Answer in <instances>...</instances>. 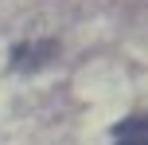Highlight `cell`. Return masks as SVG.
I'll return each mask as SVG.
<instances>
[{"mask_svg": "<svg viewBox=\"0 0 148 145\" xmlns=\"http://www.w3.org/2000/svg\"><path fill=\"white\" fill-rule=\"evenodd\" d=\"M113 141L117 145H148V122L140 114L136 118H125V122L113 130Z\"/></svg>", "mask_w": 148, "mask_h": 145, "instance_id": "cell-2", "label": "cell"}, {"mask_svg": "<svg viewBox=\"0 0 148 145\" xmlns=\"http://www.w3.org/2000/svg\"><path fill=\"white\" fill-rule=\"evenodd\" d=\"M51 55H55V43H27V47H16V55H12V71H35L39 67V63H43V59H51Z\"/></svg>", "mask_w": 148, "mask_h": 145, "instance_id": "cell-1", "label": "cell"}]
</instances>
